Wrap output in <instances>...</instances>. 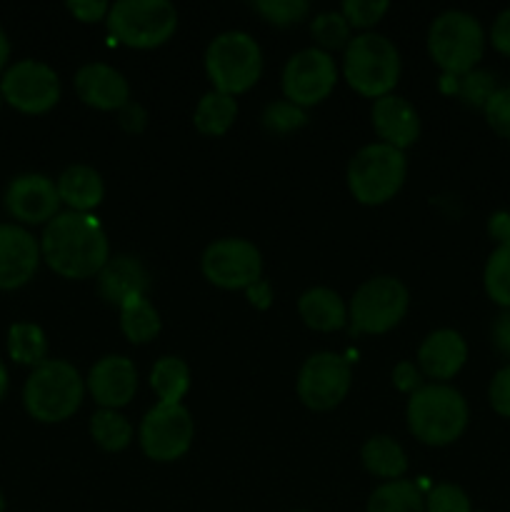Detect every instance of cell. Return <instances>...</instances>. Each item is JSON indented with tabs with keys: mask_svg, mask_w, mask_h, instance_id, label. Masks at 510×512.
<instances>
[{
	"mask_svg": "<svg viewBox=\"0 0 510 512\" xmlns=\"http://www.w3.org/2000/svg\"><path fill=\"white\" fill-rule=\"evenodd\" d=\"M40 258L60 278H93L110 260L108 235L95 215L65 210L45 225L40 235Z\"/></svg>",
	"mask_w": 510,
	"mask_h": 512,
	"instance_id": "1",
	"label": "cell"
},
{
	"mask_svg": "<svg viewBox=\"0 0 510 512\" xmlns=\"http://www.w3.org/2000/svg\"><path fill=\"white\" fill-rule=\"evenodd\" d=\"M405 420L415 440L430 448H445L465 433L470 410L460 390L445 383H430L410 395Z\"/></svg>",
	"mask_w": 510,
	"mask_h": 512,
	"instance_id": "2",
	"label": "cell"
},
{
	"mask_svg": "<svg viewBox=\"0 0 510 512\" xmlns=\"http://www.w3.org/2000/svg\"><path fill=\"white\" fill-rule=\"evenodd\" d=\"M85 398V380L68 360H45L30 370L23 385V405L38 423L53 425L73 418Z\"/></svg>",
	"mask_w": 510,
	"mask_h": 512,
	"instance_id": "3",
	"label": "cell"
},
{
	"mask_svg": "<svg viewBox=\"0 0 510 512\" xmlns=\"http://www.w3.org/2000/svg\"><path fill=\"white\" fill-rule=\"evenodd\" d=\"M343 75L363 98L378 100L393 95L400 78L398 48L380 33L355 35L343 53Z\"/></svg>",
	"mask_w": 510,
	"mask_h": 512,
	"instance_id": "4",
	"label": "cell"
},
{
	"mask_svg": "<svg viewBox=\"0 0 510 512\" xmlns=\"http://www.w3.org/2000/svg\"><path fill=\"white\" fill-rule=\"evenodd\" d=\"M428 53L450 78L478 68L485 53V30L475 15L465 10H445L430 23Z\"/></svg>",
	"mask_w": 510,
	"mask_h": 512,
	"instance_id": "5",
	"label": "cell"
},
{
	"mask_svg": "<svg viewBox=\"0 0 510 512\" xmlns=\"http://www.w3.org/2000/svg\"><path fill=\"white\" fill-rule=\"evenodd\" d=\"M205 73L218 93H248L263 73L260 45L243 30L220 33L205 50Z\"/></svg>",
	"mask_w": 510,
	"mask_h": 512,
	"instance_id": "6",
	"label": "cell"
},
{
	"mask_svg": "<svg viewBox=\"0 0 510 512\" xmlns=\"http://www.w3.org/2000/svg\"><path fill=\"white\" fill-rule=\"evenodd\" d=\"M408 175V160L398 148L370 143L360 148L348 163V188L363 205H383L400 193Z\"/></svg>",
	"mask_w": 510,
	"mask_h": 512,
	"instance_id": "7",
	"label": "cell"
},
{
	"mask_svg": "<svg viewBox=\"0 0 510 512\" xmlns=\"http://www.w3.org/2000/svg\"><path fill=\"white\" fill-rule=\"evenodd\" d=\"M110 35L135 50L160 48L178 28V10L168 0H120L105 18Z\"/></svg>",
	"mask_w": 510,
	"mask_h": 512,
	"instance_id": "8",
	"label": "cell"
},
{
	"mask_svg": "<svg viewBox=\"0 0 510 512\" xmlns=\"http://www.w3.org/2000/svg\"><path fill=\"white\" fill-rule=\"evenodd\" d=\"M410 305V293L398 278L378 275L355 290L348 308L353 335H385L400 325Z\"/></svg>",
	"mask_w": 510,
	"mask_h": 512,
	"instance_id": "9",
	"label": "cell"
},
{
	"mask_svg": "<svg viewBox=\"0 0 510 512\" xmlns=\"http://www.w3.org/2000/svg\"><path fill=\"white\" fill-rule=\"evenodd\" d=\"M195 438V423L183 403H158L145 413L138 440L143 453L155 463H173L190 450Z\"/></svg>",
	"mask_w": 510,
	"mask_h": 512,
	"instance_id": "10",
	"label": "cell"
},
{
	"mask_svg": "<svg viewBox=\"0 0 510 512\" xmlns=\"http://www.w3.org/2000/svg\"><path fill=\"white\" fill-rule=\"evenodd\" d=\"M350 383H353V368L348 360L343 355L323 350L305 360L295 380V390L305 408L315 413H328L348 398Z\"/></svg>",
	"mask_w": 510,
	"mask_h": 512,
	"instance_id": "11",
	"label": "cell"
},
{
	"mask_svg": "<svg viewBox=\"0 0 510 512\" xmlns=\"http://www.w3.org/2000/svg\"><path fill=\"white\" fill-rule=\"evenodd\" d=\"M0 93L10 108L25 115H43L58 105L60 78L48 63L33 58L18 60L5 68Z\"/></svg>",
	"mask_w": 510,
	"mask_h": 512,
	"instance_id": "12",
	"label": "cell"
},
{
	"mask_svg": "<svg viewBox=\"0 0 510 512\" xmlns=\"http://www.w3.org/2000/svg\"><path fill=\"white\" fill-rule=\"evenodd\" d=\"M200 270L215 288L248 290L263 275V255L250 240L223 238L203 250Z\"/></svg>",
	"mask_w": 510,
	"mask_h": 512,
	"instance_id": "13",
	"label": "cell"
},
{
	"mask_svg": "<svg viewBox=\"0 0 510 512\" xmlns=\"http://www.w3.org/2000/svg\"><path fill=\"white\" fill-rule=\"evenodd\" d=\"M283 95L298 108H313L323 103L338 83V68L333 55L320 48H305L295 53L283 68Z\"/></svg>",
	"mask_w": 510,
	"mask_h": 512,
	"instance_id": "14",
	"label": "cell"
},
{
	"mask_svg": "<svg viewBox=\"0 0 510 512\" xmlns=\"http://www.w3.org/2000/svg\"><path fill=\"white\" fill-rule=\"evenodd\" d=\"M58 208V188L43 173H23L5 188V210L23 225H48L58 215Z\"/></svg>",
	"mask_w": 510,
	"mask_h": 512,
	"instance_id": "15",
	"label": "cell"
},
{
	"mask_svg": "<svg viewBox=\"0 0 510 512\" xmlns=\"http://www.w3.org/2000/svg\"><path fill=\"white\" fill-rule=\"evenodd\" d=\"M40 240L23 225L0 223V290H18L33 280L40 265Z\"/></svg>",
	"mask_w": 510,
	"mask_h": 512,
	"instance_id": "16",
	"label": "cell"
},
{
	"mask_svg": "<svg viewBox=\"0 0 510 512\" xmlns=\"http://www.w3.org/2000/svg\"><path fill=\"white\" fill-rule=\"evenodd\" d=\"M85 390L93 395L103 410H120L135 398L138 390V370L125 355H105L90 368Z\"/></svg>",
	"mask_w": 510,
	"mask_h": 512,
	"instance_id": "17",
	"label": "cell"
},
{
	"mask_svg": "<svg viewBox=\"0 0 510 512\" xmlns=\"http://www.w3.org/2000/svg\"><path fill=\"white\" fill-rule=\"evenodd\" d=\"M75 93L95 110H120L130 103V85L120 70L105 63H88L73 78Z\"/></svg>",
	"mask_w": 510,
	"mask_h": 512,
	"instance_id": "18",
	"label": "cell"
},
{
	"mask_svg": "<svg viewBox=\"0 0 510 512\" xmlns=\"http://www.w3.org/2000/svg\"><path fill=\"white\" fill-rule=\"evenodd\" d=\"M468 360V343L458 330L440 328L430 333L418 348V368L435 383L455 378Z\"/></svg>",
	"mask_w": 510,
	"mask_h": 512,
	"instance_id": "19",
	"label": "cell"
},
{
	"mask_svg": "<svg viewBox=\"0 0 510 512\" xmlns=\"http://www.w3.org/2000/svg\"><path fill=\"white\" fill-rule=\"evenodd\" d=\"M370 118H373V128L380 143L390 145V148H410L420 135L418 110L398 95H385V98L375 100Z\"/></svg>",
	"mask_w": 510,
	"mask_h": 512,
	"instance_id": "20",
	"label": "cell"
},
{
	"mask_svg": "<svg viewBox=\"0 0 510 512\" xmlns=\"http://www.w3.org/2000/svg\"><path fill=\"white\" fill-rule=\"evenodd\" d=\"M150 275L133 255H115L98 273V293L105 303L123 305L130 298H148Z\"/></svg>",
	"mask_w": 510,
	"mask_h": 512,
	"instance_id": "21",
	"label": "cell"
},
{
	"mask_svg": "<svg viewBox=\"0 0 510 512\" xmlns=\"http://www.w3.org/2000/svg\"><path fill=\"white\" fill-rule=\"evenodd\" d=\"M55 188H58L60 203L68 205V210H73V213H90L105 198L103 178L90 165H70V168H65L60 178L55 180Z\"/></svg>",
	"mask_w": 510,
	"mask_h": 512,
	"instance_id": "22",
	"label": "cell"
},
{
	"mask_svg": "<svg viewBox=\"0 0 510 512\" xmlns=\"http://www.w3.org/2000/svg\"><path fill=\"white\" fill-rule=\"evenodd\" d=\"M298 313L315 333H335L348 325V308L343 298L330 288H310L300 295Z\"/></svg>",
	"mask_w": 510,
	"mask_h": 512,
	"instance_id": "23",
	"label": "cell"
},
{
	"mask_svg": "<svg viewBox=\"0 0 510 512\" xmlns=\"http://www.w3.org/2000/svg\"><path fill=\"white\" fill-rule=\"evenodd\" d=\"M360 460H363L365 470L375 478L383 480H403L405 470H408V455L388 435H373L365 440L363 450H360Z\"/></svg>",
	"mask_w": 510,
	"mask_h": 512,
	"instance_id": "24",
	"label": "cell"
},
{
	"mask_svg": "<svg viewBox=\"0 0 510 512\" xmlns=\"http://www.w3.org/2000/svg\"><path fill=\"white\" fill-rule=\"evenodd\" d=\"M235 118H238V103H235L233 95L218 93V90H210L200 98V103L195 105L193 123L195 130L210 138H220V135L228 133L233 128Z\"/></svg>",
	"mask_w": 510,
	"mask_h": 512,
	"instance_id": "25",
	"label": "cell"
},
{
	"mask_svg": "<svg viewBox=\"0 0 510 512\" xmlns=\"http://www.w3.org/2000/svg\"><path fill=\"white\" fill-rule=\"evenodd\" d=\"M150 388L155 390L160 403L178 405L190 388V368L185 360L165 355L150 370Z\"/></svg>",
	"mask_w": 510,
	"mask_h": 512,
	"instance_id": "26",
	"label": "cell"
},
{
	"mask_svg": "<svg viewBox=\"0 0 510 512\" xmlns=\"http://www.w3.org/2000/svg\"><path fill=\"white\" fill-rule=\"evenodd\" d=\"M120 330L133 345H145L160 333V313L148 298H130L120 305Z\"/></svg>",
	"mask_w": 510,
	"mask_h": 512,
	"instance_id": "27",
	"label": "cell"
},
{
	"mask_svg": "<svg viewBox=\"0 0 510 512\" xmlns=\"http://www.w3.org/2000/svg\"><path fill=\"white\" fill-rule=\"evenodd\" d=\"M365 512H425V498L410 480H390L373 490Z\"/></svg>",
	"mask_w": 510,
	"mask_h": 512,
	"instance_id": "28",
	"label": "cell"
},
{
	"mask_svg": "<svg viewBox=\"0 0 510 512\" xmlns=\"http://www.w3.org/2000/svg\"><path fill=\"white\" fill-rule=\"evenodd\" d=\"M8 355L18 365L38 368L48 360V340L40 325L35 323H13L8 330Z\"/></svg>",
	"mask_w": 510,
	"mask_h": 512,
	"instance_id": "29",
	"label": "cell"
},
{
	"mask_svg": "<svg viewBox=\"0 0 510 512\" xmlns=\"http://www.w3.org/2000/svg\"><path fill=\"white\" fill-rule=\"evenodd\" d=\"M90 438L95 440L98 448H103L105 453H120L130 445L133 440V425L125 415H120L118 410H103L90 418Z\"/></svg>",
	"mask_w": 510,
	"mask_h": 512,
	"instance_id": "30",
	"label": "cell"
},
{
	"mask_svg": "<svg viewBox=\"0 0 510 512\" xmlns=\"http://www.w3.org/2000/svg\"><path fill=\"white\" fill-rule=\"evenodd\" d=\"M483 285L488 298L503 310H510V243L495 245L483 270Z\"/></svg>",
	"mask_w": 510,
	"mask_h": 512,
	"instance_id": "31",
	"label": "cell"
},
{
	"mask_svg": "<svg viewBox=\"0 0 510 512\" xmlns=\"http://www.w3.org/2000/svg\"><path fill=\"white\" fill-rule=\"evenodd\" d=\"M350 25L343 18L340 10H325V13L315 15L310 23V33H313L315 43L320 50L330 53V50H345L350 43Z\"/></svg>",
	"mask_w": 510,
	"mask_h": 512,
	"instance_id": "32",
	"label": "cell"
},
{
	"mask_svg": "<svg viewBox=\"0 0 510 512\" xmlns=\"http://www.w3.org/2000/svg\"><path fill=\"white\" fill-rule=\"evenodd\" d=\"M263 128L273 135H288L293 130H300L308 123V113L290 100H275V103L265 105L263 110Z\"/></svg>",
	"mask_w": 510,
	"mask_h": 512,
	"instance_id": "33",
	"label": "cell"
},
{
	"mask_svg": "<svg viewBox=\"0 0 510 512\" xmlns=\"http://www.w3.org/2000/svg\"><path fill=\"white\" fill-rule=\"evenodd\" d=\"M495 90H498L495 75L480 68L460 75L458 85H455V93H458L460 100H463L465 105H470V108H485V103L493 98Z\"/></svg>",
	"mask_w": 510,
	"mask_h": 512,
	"instance_id": "34",
	"label": "cell"
},
{
	"mask_svg": "<svg viewBox=\"0 0 510 512\" xmlns=\"http://www.w3.org/2000/svg\"><path fill=\"white\" fill-rule=\"evenodd\" d=\"M253 10L263 15L268 23L278 25V28H288V25L308 18L310 3H305V0H258V3H253Z\"/></svg>",
	"mask_w": 510,
	"mask_h": 512,
	"instance_id": "35",
	"label": "cell"
},
{
	"mask_svg": "<svg viewBox=\"0 0 510 512\" xmlns=\"http://www.w3.org/2000/svg\"><path fill=\"white\" fill-rule=\"evenodd\" d=\"M425 512H473V505L460 485L438 483L425 495Z\"/></svg>",
	"mask_w": 510,
	"mask_h": 512,
	"instance_id": "36",
	"label": "cell"
},
{
	"mask_svg": "<svg viewBox=\"0 0 510 512\" xmlns=\"http://www.w3.org/2000/svg\"><path fill=\"white\" fill-rule=\"evenodd\" d=\"M390 10V3L385 0H348V3L340 5V13L348 20L350 28L368 30L375 23L383 20V15Z\"/></svg>",
	"mask_w": 510,
	"mask_h": 512,
	"instance_id": "37",
	"label": "cell"
},
{
	"mask_svg": "<svg viewBox=\"0 0 510 512\" xmlns=\"http://www.w3.org/2000/svg\"><path fill=\"white\" fill-rule=\"evenodd\" d=\"M483 113L490 128H493L500 138L510 140V85L508 88L495 90L493 98L485 103Z\"/></svg>",
	"mask_w": 510,
	"mask_h": 512,
	"instance_id": "38",
	"label": "cell"
},
{
	"mask_svg": "<svg viewBox=\"0 0 510 512\" xmlns=\"http://www.w3.org/2000/svg\"><path fill=\"white\" fill-rule=\"evenodd\" d=\"M488 400L490 408L500 415V418L510 420V363L505 368H500L498 373L493 375L488 388Z\"/></svg>",
	"mask_w": 510,
	"mask_h": 512,
	"instance_id": "39",
	"label": "cell"
},
{
	"mask_svg": "<svg viewBox=\"0 0 510 512\" xmlns=\"http://www.w3.org/2000/svg\"><path fill=\"white\" fill-rule=\"evenodd\" d=\"M65 8L80 20V23H100V20L108 18L110 3L105 0H70Z\"/></svg>",
	"mask_w": 510,
	"mask_h": 512,
	"instance_id": "40",
	"label": "cell"
},
{
	"mask_svg": "<svg viewBox=\"0 0 510 512\" xmlns=\"http://www.w3.org/2000/svg\"><path fill=\"white\" fill-rule=\"evenodd\" d=\"M393 385L400 393L413 395L415 390L423 388V373H420V368H415V363L403 360V363H398L393 368Z\"/></svg>",
	"mask_w": 510,
	"mask_h": 512,
	"instance_id": "41",
	"label": "cell"
},
{
	"mask_svg": "<svg viewBox=\"0 0 510 512\" xmlns=\"http://www.w3.org/2000/svg\"><path fill=\"white\" fill-rule=\"evenodd\" d=\"M490 45H493L500 55H508L510 58V8L500 10L498 18L493 20V28H490Z\"/></svg>",
	"mask_w": 510,
	"mask_h": 512,
	"instance_id": "42",
	"label": "cell"
},
{
	"mask_svg": "<svg viewBox=\"0 0 510 512\" xmlns=\"http://www.w3.org/2000/svg\"><path fill=\"white\" fill-rule=\"evenodd\" d=\"M118 120H120V125L128 130V133H143L145 125H148V113H145L143 105L130 100L125 108L118 110Z\"/></svg>",
	"mask_w": 510,
	"mask_h": 512,
	"instance_id": "43",
	"label": "cell"
},
{
	"mask_svg": "<svg viewBox=\"0 0 510 512\" xmlns=\"http://www.w3.org/2000/svg\"><path fill=\"white\" fill-rule=\"evenodd\" d=\"M493 345L510 358V310H503L493 325Z\"/></svg>",
	"mask_w": 510,
	"mask_h": 512,
	"instance_id": "44",
	"label": "cell"
},
{
	"mask_svg": "<svg viewBox=\"0 0 510 512\" xmlns=\"http://www.w3.org/2000/svg\"><path fill=\"white\" fill-rule=\"evenodd\" d=\"M488 235L493 240H498V245L510 243V213L508 210H498V213L490 215Z\"/></svg>",
	"mask_w": 510,
	"mask_h": 512,
	"instance_id": "45",
	"label": "cell"
},
{
	"mask_svg": "<svg viewBox=\"0 0 510 512\" xmlns=\"http://www.w3.org/2000/svg\"><path fill=\"white\" fill-rule=\"evenodd\" d=\"M245 293H248V300H250V305H253V308L268 310L270 305H273V285H270L268 280L260 278L258 283L250 285Z\"/></svg>",
	"mask_w": 510,
	"mask_h": 512,
	"instance_id": "46",
	"label": "cell"
},
{
	"mask_svg": "<svg viewBox=\"0 0 510 512\" xmlns=\"http://www.w3.org/2000/svg\"><path fill=\"white\" fill-rule=\"evenodd\" d=\"M10 60V40L8 35H5V30L0 28V75L5 73V65H8Z\"/></svg>",
	"mask_w": 510,
	"mask_h": 512,
	"instance_id": "47",
	"label": "cell"
},
{
	"mask_svg": "<svg viewBox=\"0 0 510 512\" xmlns=\"http://www.w3.org/2000/svg\"><path fill=\"white\" fill-rule=\"evenodd\" d=\"M8 393V370H5V363L0 360V400Z\"/></svg>",
	"mask_w": 510,
	"mask_h": 512,
	"instance_id": "48",
	"label": "cell"
},
{
	"mask_svg": "<svg viewBox=\"0 0 510 512\" xmlns=\"http://www.w3.org/2000/svg\"><path fill=\"white\" fill-rule=\"evenodd\" d=\"M0 512H5V498H3V493H0Z\"/></svg>",
	"mask_w": 510,
	"mask_h": 512,
	"instance_id": "49",
	"label": "cell"
},
{
	"mask_svg": "<svg viewBox=\"0 0 510 512\" xmlns=\"http://www.w3.org/2000/svg\"><path fill=\"white\" fill-rule=\"evenodd\" d=\"M0 105H3V93H0Z\"/></svg>",
	"mask_w": 510,
	"mask_h": 512,
	"instance_id": "50",
	"label": "cell"
},
{
	"mask_svg": "<svg viewBox=\"0 0 510 512\" xmlns=\"http://www.w3.org/2000/svg\"><path fill=\"white\" fill-rule=\"evenodd\" d=\"M295 512H308V510H295Z\"/></svg>",
	"mask_w": 510,
	"mask_h": 512,
	"instance_id": "51",
	"label": "cell"
}]
</instances>
